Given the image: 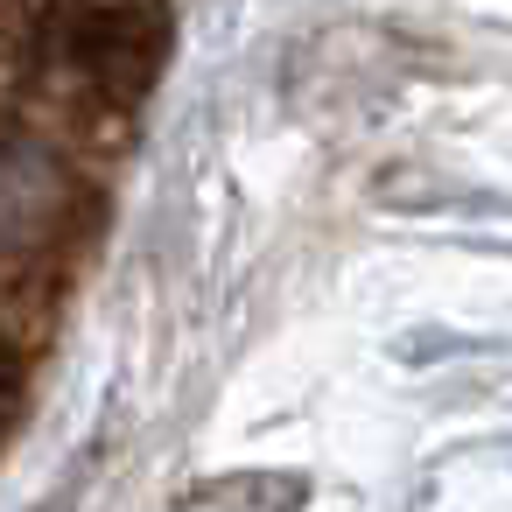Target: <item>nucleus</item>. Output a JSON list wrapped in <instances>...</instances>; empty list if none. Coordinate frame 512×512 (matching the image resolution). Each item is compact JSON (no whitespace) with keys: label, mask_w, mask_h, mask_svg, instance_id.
Wrapping results in <instances>:
<instances>
[{"label":"nucleus","mask_w":512,"mask_h":512,"mask_svg":"<svg viewBox=\"0 0 512 512\" xmlns=\"http://www.w3.org/2000/svg\"><path fill=\"white\" fill-rule=\"evenodd\" d=\"M92 225V183L57 127L0 113V281L43 274Z\"/></svg>","instance_id":"f257e3e1"},{"label":"nucleus","mask_w":512,"mask_h":512,"mask_svg":"<svg viewBox=\"0 0 512 512\" xmlns=\"http://www.w3.org/2000/svg\"><path fill=\"white\" fill-rule=\"evenodd\" d=\"M15 414H22V372H15V358H8V351H0V442H8Z\"/></svg>","instance_id":"7ed1b4c3"},{"label":"nucleus","mask_w":512,"mask_h":512,"mask_svg":"<svg viewBox=\"0 0 512 512\" xmlns=\"http://www.w3.org/2000/svg\"><path fill=\"white\" fill-rule=\"evenodd\" d=\"M85 8V0H0V64H8L15 78H29L57 36L71 29V15Z\"/></svg>","instance_id":"f03ea898"}]
</instances>
